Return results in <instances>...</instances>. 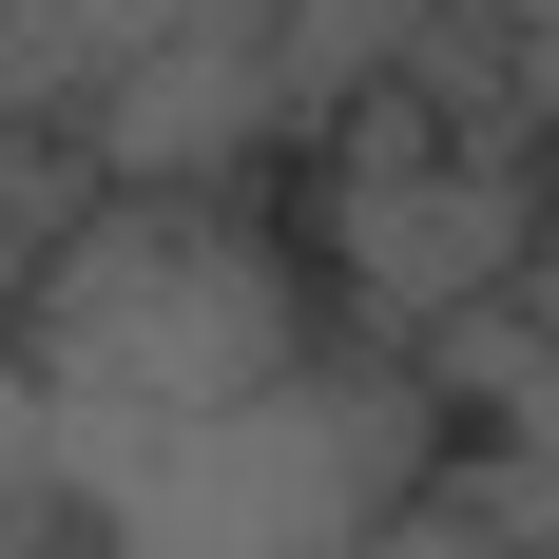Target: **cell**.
<instances>
[{
  "mask_svg": "<svg viewBox=\"0 0 559 559\" xmlns=\"http://www.w3.org/2000/svg\"><path fill=\"white\" fill-rule=\"evenodd\" d=\"M329 347V289L271 213L231 193H78V231L39 251L20 329H0V386L58 405V425H213V405L289 386Z\"/></svg>",
  "mask_w": 559,
  "mask_h": 559,
  "instance_id": "obj_1",
  "label": "cell"
},
{
  "mask_svg": "<svg viewBox=\"0 0 559 559\" xmlns=\"http://www.w3.org/2000/svg\"><path fill=\"white\" fill-rule=\"evenodd\" d=\"M521 231H540V193H521L502 135H444V116L405 97H347L329 116V271L386 309V329H444V309H502Z\"/></svg>",
  "mask_w": 559,
  "mask_h": 559,
  "instance_id": "obj_2",
  "label": "cell"
},
{
  "mask_svg": "<svg viewBox=\"0 0 559 559\" xmlns=\"http://www.w3.org/2000/svg\"><path fill=\"white\" fill-rule=\"evenodd\" d=\"M271 135H289V116H271V20H193V39H155V58L97 78L116 193H231Z\"/></svg>",
  "mask_w": 559,
  "mask_h": 559,
  "instance_id": "obj_3",
  "label": "cell"
},
{
  "mask_svg": "<svg viewBox=\"0 0 559 559\" xmlns=\"http://www.w3.org/2000/svg\"><path fill=\"white\" fill-rule=\"evenodd\" d=\"M425 20H444V0H271V116L329 135L347 97H386L405 58H425Z\"/></svg>",
  "mask_w": 559,
  "mask_h": 559,
  "instance_id": "obj_4",
  "label": "cell"
},
{
  "mask_svg": "<svg viewBox=\"0 0 559 559\" xmlns=\"http://www.w3.org/2000/svg\"><path fill=\"white\" fill-rule=\"evenodd\" d=\"M58 231H78V155L58 135H0V329H20V289H39Z\"/></svg>",
  "mask_w": 559,
  "mask_h": 559,
  "instance_id": "obj_5",
  "label": "cell"
},
{
  "mask_svg": "<svg viewBox=\"0 0 559 559\" xmlns=\"http://www.w3.org/2000/svg\"><path fill=\"white\" fill-rule=\"evenodd\" d=\"M502 289H521L502 329H521V347H540V367H559V213H540V231H521V271H502Z\"/></svg>",
  "mask_w": 559,
  "mask_h": 559,
  "instance_id": "obj_6",
  "label": "cell"
},
{
  "mask_svg": "<svg viewBox=\"0 0 559 559\" xmlns=\"http://www.w3.org/2000/svg\"><path fill=\"white\" fill-rule=\"evenodd\" d=\"M521 559H559V521H540V540H521Z\"/></svg>",
  "mask_w": 559,
  "mask_h": 559,
  "instance_id": "obj_7",
  "label": "cell"
},
{
  "mask_svg": "<svg viewBox=\"0 0 559 559\" xmlns=\"http://www.w3.org/2000/svg\"><path fill=\"white\" fill-rule=\"evenodd\" d=\"M540 78H559V58H540Z\"/></svg>",
  "mask_w": 559,
  "mask_h": 559,
  "instance_id": "obj_8",
  "label": "cell"
}]
</instances>
